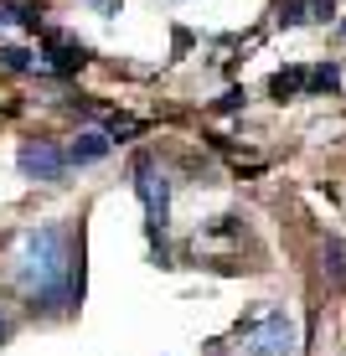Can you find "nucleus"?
Segmentation results:
<instances>
[{"label": "nucleus", "instance_id": "obj_1", "mask_svg": "<svg viewBox=\"0 0 346 356\" xmlns=\"http://www.w3.org/2000/svg\"><path fill=\"white\" fill-rule=\"evenodd\" d=\"M16 279L42 310H68L83 294V274L72 264V232L63 222H42L16 243Z\"/></svg>", "mask_w": 346, "mask_h": 356}, {"label": "nucleus", "instance_id": "obj_2", "mask_svg": "<svg viewBox=\"0 0 346 356\" xmlns=\"http://www.w3.org/2000/svg\"><path fill=\"white\" fill-rule=\"evenodd\" d=\"M134 191H140V202H145V222H150V243H155V253L166 259V222H171V181H166V170H160L150 155H140L134 161Z\"/></svg>", "mask_w": 346, "mask_h": 356}, {"label": "nucleus", "instance_id": "obj_3", "mask_svg": "<svg viewBox=\"0 0 346 356\" xmlns=\"http://www.w3.org/2000/svg\"><path fill=\"white\" fill-rule=\"evenodd\" d=\"M294 351V325L279 310H264L243 330V356H290Z\"/></svg>", "mask_w": 346, "mask_h": 356}, {"label": "nucleus", "instance_id": "obj_4", "mask_svg": "<svg viewBox=\"0 0 346 356\" xmlns=\"http://www.w3.org/2000/svg\"><path fill=\"white\" fill-rule=\"evenodd\" d=\"M16 161H21V176L26 181H47L52 186V181L68 176V150H57L52 140H26Z\"/></svg>", "mask_w": 346, "mask_h": 356}, {"label": "nucleus", "instance_id": "obj_5", "mask_svg": "<svg viewBox=\"0 0 346 356\" xmlns=\"http://www.w3.org/2000/svg\"><path fill=\"white\" fill-rule=\"evenodd\" d=\"M47 57H52L57 72H78L88 63V47L83 42H68V36H47Z\"/></svg>", "mask_w": 346, "mask_h": 356}, {"label": "nucleus", "instance_id": "obj_6", "mask_svg": "<svg viewBox=\"0 0 346 356\" xmlns=\"http://www.w3.org/2000/svg\"><path fill=\"white\" fill-rule=\"evenodd\" d=\"M109 134H98V129H88V134H78V140L68 145V165H93V161H104L109 155Z\"/></svg>", "mask_w": 346, "mask_h": 356}, {"label": "nucleus", "instance_id": "obj_7", "mask_svg": "<svg viewBox=\"0 0 346 356\" xmlns=\"http://www.w3.org/2000/svg\"><path fill=\"white\" fill-rule=\"evenodd\" d=\"M300 88H310V72H305V67H284V72L269 78V93H274V98H294Z\"/></svg>", "mask_w": 346, "mask_h": 356}, {"label": "nucleus", "instance_id": "obj_8", "mask_svg": "<svg viewBox=\"0 0 346 356\" xmlns=\"http://www.w3.org/2000/svg\"><path fill=\"white\" fill-rule=\"evenodd\" d=\"M0 67H6V72H36L47 63H42V57H31V52H21V47H0Z\"/></svg>", "mask_w": 346, "mask_h": 356}, {"label": "nucleus", "instance_id": "obj_9", "mask_svg": "<svg viewBox=\"0 0 346 356\" xmlns=\"http://www.w3.org/2000/svg\"><path fill=\"white\" fill-rule=\"evenodd\" d=\"M16 21H21V26H36V21H42V10H36V6H6V0H0V31L16 26Z\"/></svg>", "mask_w": 346, "mask_h": 356}, {"label": "nucleus", "instance_id": "obj_10", "mask_svg": "<svg viewBox=\"0 0 346 356\" xmlns=\"http://www.w3.org/2000/svg\"><path fill=\"white\" fill-rule=\"evenodd\" d=\"M341 88V72H336V63H320V67H310V93H336Z\"/></svg>", "mask_w": 346, "mask_h": 356}, {"label": "nucleus", "instance_id": "obj_11", "mask_svg": "<svg viewBox=\"0 0 346 356\" xmlns=\"http://www.w3.org/2000/svg\"><path fill=\"white\" fill-rule=\"evenodd\" d=\"M140 124H134V119H109V134H134Z\"/></svg>", "mask_w": 346, "mask_h": 356}, {"label": "nucleus", "instance_id": "obj_12", "mask_svg": "<svg viewBox=\"0 0 346 356\" xmlns=\"http://www.w3.org/2000/svg\"><path fill=\"white\" fill-rule=\"evenodd\" d=\"M93 6H98V10H119V0H93Z\"/></svg>", "mask_w": 346, "mask_h": 356}, {"label": "nucleus", "instance_id": "obj_13", "mask_svg": "<svg viewBox=\"0 0 346 356\" xmlns=\"http://www.w3.org/2000/svg\"><path fill=\"white\" fill-rule=\"evenodd\" d=\"M10 336V321H6V315H0V341H6Z\"/></svg>", "mask_w": 346, "mask_h": 356}]
</instances>
